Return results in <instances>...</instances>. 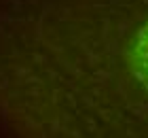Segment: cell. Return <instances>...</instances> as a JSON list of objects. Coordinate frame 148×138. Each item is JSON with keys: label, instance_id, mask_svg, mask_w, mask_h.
Returning a JSON list of instances; mask_svg holds the SVG:
<instances>
[{"label": "cell", "instance_id": "1", "mask_svg": "<svg viewBox=\"0 0 148 138\" xmlns=\"http://www.w3.org/2000/svg\"><path fill=\"white\" fill-rule=\"evenodd\" d=\"M133 70H136L140 83L148 89V24L138 34L136 55H133Z\"/></svg>", "mask_w": 148, "mask_h": 138}]
</instances>
